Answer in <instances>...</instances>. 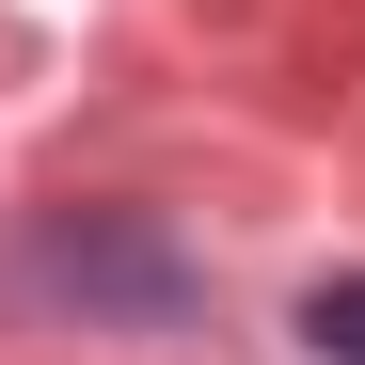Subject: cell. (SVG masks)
<instances>
[{
    "instance_id": "6da1fadb",
    "label": "cell",
    "mask_w": 365,
    "mask_h": 365,
    "mask_svg": "<svg viewBox=\"0 0 365 365\" xmlns=\"http://www.w3.org/2000/svg\"><path fill=\"white\" fill-rule=\"evenodd\" d=\"M16 302H48V318H80V334H191L207 270L175 255L159 207H64V222H32Z\"/></svg>"
},
{
    "instance_id": "7a4b0ae2",
    "label": "cell",
    "mask_w": 365,
    "mask_h": 365,
    "mask_svg": "<svg viewBox=\"0 0 365 365\" xmlns=\"http://www.w3.org/2000/svg\"><path fill=\"white\" fill-rule=\"evenodd\" d=\"M302 349H318V365H365V270H334L318 302H302Z\"/></svg>"
}]
</instances>
